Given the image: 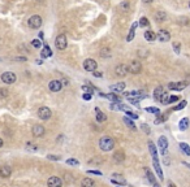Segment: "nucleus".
Returning a JSON list of instances; mask_svg holds the SVG:
<instances>
[{
  "mask_svg": "<svg viewBox=\"0 0 190 187\" xmlns=\"http://www.w3.org/2000/svg\"><path fill=\"white\" fill-rule=\"evenodd\" d=\"M99 148L104 152H108V151H112L115 148V140L111 137H103L99 140Z\"/></svg>",
  "mask_w": 190,
  "mask_h": 187,
  "instance_id": "obj_1",
  "label": "nucleus"
},
{
  "mask_svg": "<svg viewBox=\"0 0 190 187\" xmlns=\"http://www.w3.org/2000/svg\"><path fill=\"white\" fill-rule=\"evenodd\" d=\"M55 46H56V48H57V49H60V51H63V49H65V48H66L68 42H66V37H65L64 34H60V35H57V37H56Z\"/></svg>",
  "mask_w": 190,
  "mask_h": 187,
  "instance_id": "obj_2",
  "label": "nucleus"
},
{
  "mask_svg": "<svg viewBox=\"0 0 190 187\" xmlns=\"http://www.w3.org/2000/svg\"><path fill=\"white\" fill-rule=\"evenodd\" d=\"M51 116H52V112H51V109L48 108V106H42V108H39L38 111V117L43 121L46 120H50Z\"/></svg>",
  "mask_w": 190,
  "mask_h": 187,
  "instance_id": "obj_3",
  "label": "nucleus"
},
{
  "mask_svg": "<svg viewBox=\"0 0 190 187\" xmlns=\"http://www.w3.org/2000/svg\"><path fill=\"white\" fill-rule=\"evenodd\" d=\"M29 26L31 29H39L40 26H42V17L35 14V16H31L30 18H29Z\"/></svg>",
  "mask_w": 190,
  "mask_h": 187,
  "instance_id": "obj_4",
  "label": "nucleus"
},
{
  "mask_svg": "<svg viewBox=\"0 0 190 187\" xmlns=\"http://www.w3.org/2000/svg\"><path fill=\"white\" fill-rule=\"evenodd\" d=\"M129 68V72H130L132 74H140L141 73V70H142V64H141V61H132L130 62V65L128 66Z\"/></svg>",
  "mask_w": 190,
  "mask_h": 187,
  "instance_id": "obj_5",
  "label": "nucleus"
},
{
  "mask_svg": "<svg viewBox=\"0 0 190 187\" xmlns=\"http://www.w3.org/2000/svg\"><path fill=\"white\" fill-rule=\"evenodd\" d=\"M83 69L87 70V72H95V69H97V61L94 59H86L83 61Z\"/></svg>",
  "mask_w": 190,
  "mask_h": 187,
  "instance_id": "obj_6",
  "label": "nucleus"
},
{
  "mask_svg": "<svg viewBox=\"0 0 190 187\" xmlns=\"http://www.w3.org/2000/svg\"><path fill=\"white\" fill-rule=\"evenodd\" d=\"M2 81L7 85H11V83H14L16 82V74L12 73V72H5L2 74Z\"/></svg>",
  "mask_w": 190,
  "mask_h": 187,
  "instance_id": "obj_7",
  "label": "nucleus"
},
{
  "mask_svg": "<svg viewBox=\"0 0 190 187\" xmlns=\"http://www.w3.org/2000/svg\"><path fill=\"white\" fill-rule=\"evenodd\" d=\"M47 186H48V187H63V181L60 179L59 177L52 175V177H50V178H48V181H47Z\"/></svg>",
  "mask_w": 190,
  "mask_h": 187,
  "instance_id": "obj_8",
  "label": "nucleus"
},
{
  "mask_svg": "<svg viewBox=\"0 0 190 187\" xmlns=\"http://www.w3.org/2000/svg\"><path fill=\"white\" fill-rule=\"evenodd\" d=\"M187 86V82H171L168 85V88L169 90H176V91H181V90H184V88Z\"/></svg>",
  "mask_w": 190,
  "mask_h": 187,
  "instance_id": "obj_9",
  "label": "nucleus"
},
{
  "mask_svg": "<svg viewBox=\"0 0 190 187\" xmlns=\"http://www.w3.org/2000/svg\"><path fill=\"white\" fill-rule=\"evenodd\" d=\"M45 127L42 126V125H34L33 129H31V132H33V135L34 137H37V138H40L45 135Z\"/></svg>",
  "mask_w": 190,
  "mask_h": 187,
  "instance_id": "obj_10",
  "label": "nucleus"
},
{
  "mask_svg": "<svg viewBox=\"0 0 190 187\" xmlns=\"http://www.w3.org/2000/svg\"><path fill=\"white\" fill-rule=\"evenodd\" d=\"M115 73H116V75H119V77H125V75L129 73V68H128V65L121 64V65L116 66Z\"/></svg>",
  "mask_w": 190,
  "mask_h": 187,
  "instance_id": "obj_11",
  "label": "nucleus"
},
{
  "mask_svg": "<svg viewBox=\"0 0 190 187\" xmlns=\"http://www.w3.org/2000/svg\"><path fill=\"white\" fill-rule=\"evenodd\" d=\"M61 82L60 81H56V79H54V81H51L50 83H48V87H50V90L52 91V92H57V91H60L61 90Z\"/></svg>",
  "mask_w": 190,
  "mask_h": 187,
  "instance_id": "obj_12",
  "label": "nucleus"
},
{
  "mask_svg": "<svg viewBox=\"0 0 190 187\" xmlns=\"http://www.w3.org/2000/svg\"><path fill=\"white\" fill-rule=\"evenodd\" d=\"M160 42H168L169 39H171V34L167 31V30H159V33H158V37H156Z\"/></svg>",
  "mask_w": 190,
  "mask_h": 187,
  "instance_id": "obj_13",
  "label": "nucleus"
},
{
  "mask_svg": "<svg viewBox=\"0 0 190 187\" xmlns=\"http://www.w3.org/2000/svg\"><path fill=\"white\" fill-rule=\"evenodd\" d=\"M11 174H12V169L9 165H3L0 168V177L2 178H8Z\"/></svg>",
  "mask_w": 190,
  "mask_h": 187,
  "instance_id": "obj_14",
  "label": "nucleus"
},
{
  "mask_svg": "<svg viewBox=\"0 0 190 187\" xmlns=\"http://www.w3.org/2000/svg\"><path fill=\"white\" fill-rule=\"evenodd\" d=\"M111 90L112 91H115V92H121V91H124L125 90V83L124 82H119V83H116V85H112L111 87Z\"/></svg>",
  "mask_w": 190,
  "mask_h": 187,
  "instance_id": "obj_15",
  "label": "nucleus"
},
{
  "mask_svg": "<svg viewBox=\"0 0 190 187\" xmlns=\"http://www.w3.org/2000/svg\"><path fill=\"white\" fill-rule=\"evenodd\" d=\"M164 94H166V92H164V88H163L161 86H159V87L155 88V91H154V97H155V99H156L158 101H160L161 96H163Z\"/></svg>",
  "mask_w": 190,
  "mask_h": 187,
  "instance_id": "obj_16",
  "label": "nucleus"
},
{
  "mask_svg": "<svg viewBox=\"0 0 190 187\" xmlns=\"http://www.w3.org/2000/svg\"><path fill=\"white\" fill-rule=\"evenodd\" d=\"M81 187H95V182L91 179V178L86 177L81 181Z\"/></svg>",
  "mask_w": 190,
  "mask_h": 187,
  "instance_id": "obj_17",
  "label": "nucleus"
},
{
  "mask_svg": "<svg viewBox=\"0 0 190 187\" xmlns=\"http://www.w3.org/2000/svg\"><path fill=\"white\" fill-rule=\"evenodd\" d=\"M152 163H154V169H155V172H156V174L159 175L160 179H163V170H161V168H160V164L158 160H152Z\"/></svg>",
  "mask_w": 190,
  "mask_h": 187,
  "instance_id": "obj_18",
  "label": "nucleus"
},
{
  "mask_svg": "<svg viewBox=\"0 0 190 187\" xmlns=\"http://www.w3.org/2000/svg\"><path fill=\"white\" fill-rule=\"evenodd\" d=\"M95 112H97V121H98V122H104V121L107 120V116L103 113V112L98 108V106L95 108Z\"/></svg>",
  "mask_w": 190,
  "mask_h": 187,
  "instance_id": "obj_19",
  "label": "nucleus"
},
{
  "mask_svg": "<svg viewBox=\"0 0 190 187\" xmlns=\"http://www.w3.org/2000/svg\"><path fill=\"white\" fill-rule=\"evenodd\" d=\"M149 149L151 152V156H152V160H158V151H156V147L152 142H149Z\"/></svg>",
  "mask_w": 190,
  "mask_h": 187,
  "instance_id": "obj_20",
  "label": "nucleus"
},
{
  "mask_svg": "<svg viewBox=\"0 0 190 187\" xmlns=\"http://www.w3.org/2000/svg\"><path fill=\"white\" fill-rule=\"evenodd\" d=\"M158 144H159V147H160L161 151L167 149L168 148V140H167V138L166 137H160L159 140H158Z\"/></svg>",
  "mask_w": 190,
  "mask_h": 187,
  "instance_id": "obj_21",
  "label": "nucleus"
},
{
  "mask_svg": "<svg viewBox=\"0 0 190 187\" xmlns=\"http://www.w3.org/2000/svg\"><path fill=\"white\" fill-rule=\"evenodd\" d=\"M137 26H138V22H134L133 25H132V29H130V31H129V34H128V37H126V40L128 42H132L133 39H134V34H135V29H137Z\"/></svg>",
  "mask_w": 190,
  "mask_h": 187,
  "instance_id": "obj_22",
  "label": "nucleus"
},
{
  "mask_svg": "<svg viewBox=\"0 0 190 187\" xmlns=\"http://www.w3.org/2000/svg\"><path fill=\"white\" fill-rule=\"evenodd\" d=\"M166 17H167L166 12L159 11V12L155 13V21H156V22H163V21H166Z\"/></svg>",
  "mask_w": 190,
  "mask_h": 187,
  "instance_id": "obj_23",
  "label": "nucleus"
},
{
  "mask_svg": "<svg viewBox=\"0 0 190 187\" xmlns=\"http://www.w3.org/2000/svg\"><path fill=\"white\" fill-rule=\"evenodd\" d=\"M51 56H52V51H51V48L48 46H45L42 49V57L47 59V57H51Z\"/></svg>",
  "mask_w": 190,
  "mask_h": 187,
  "instance_id": "obj_24",
  "label": "nucleus"
},
{
  "mask_svg": "<svg viewBox=\"0 0 190 187\" xmlns=\"http://www.w3.org/2000/svg\"><path fill=\"white\" fill-rule=\"evenodd\" d=\"M145 39L149 40V42H154L155 39H156V35H155L154 31L149 30V31H145Z\"/></svg>",
  "mask_w": 190,
  "mask_h": 187,
  "instance_id": "obj_25",
  "label": "nucleus"
},
{
  "mask_svg": "<svg viewBox=\"0 0 190 187\" xmlns=\"http://www.w3.org/2000/svg\"><path fill=\"white\" fill-rule=\"evenodd\" d=\"M119 8H120V11H123V12H129L130 4H129V2H121L119 4Z\"/></svg>",
  "mask_w": 190,
  "mask_h": 187,
  "instance_id": "obj_26",
  "label": "nucleus"
},
{
  "mask_svg": "<svg viewBox=\"0 0 190 187\" xmlns=\"http://www.w3.org/2000/svg\"><path fill=\"white\" fill-rule=\"evenodd\" d=\"M113 160H115L116 163H121V161H124V160H125L124 152H121V151H120V152H116V153L113 155Z\"/></svg>",
  "mask_w": 190,
  "mask_h": 187,
  "instance_id": "obj_27",
  "label": "nucleus"
},
{
  "mask_svg": "<svg viewBox=\"0 0 190 187\" xmlns=\"http://www.w3.org/2000/svg\"><path fill=\"white\" fill-rule=\"evenodd\" d=\"M180 148H181V151L185 153V155H187V156H190V147H189V144L187 143H180Z\"/></svg>",
  "mask_w": 190,
  "mask_h": 187,
  "instance_id": "obj_28",
  "label": "nucleus"
},
{
  "mask_svg": "<svg viewBox=\"0 0 190 187\" xmlns=\"http://www.w3.org/2000/svg\"><path fill=\"white\" fill-rule=\"evenodd\" d=\"M113 177H115V179H112V183H121V184H125L126 182H125V179H124V178H121V175H120V174H113Z\"/></svg>",
  "mask_w": 190,
  "mask_h": 187,
  "instance_id": "obj_29",
  "label": "nucleus"
},
{
  "mask_svg": "<svg viewBox=\"0 0 190 187\" xmlns=\"http://www.w3.org/2000/svg\"><path fill=\"white\" fill-rule=\"evenodd\" d=\"M189 127V120L187 118H182L180 121V129L181 130H186Z\"/></svg>",
  "mask_w": 190,
  "mask_h": 187,
  "instance_id": "obj_30",
  "label": "nucleus"
},
{
  "mask_svg": "<svg viewBox=\"0 0 190 187\" xmlns=\"http://www.w3.org/2000/svg\"><path fill=\"white\" fill-rule=\"evenodd\" d=\"M106 97H108L109 100H112L113 103H121V100H120V97L117 96V95H115V94H108V95H106Z\"/></svg>",
  "mask_w": 190,
  "mask_h": 187,
  "instance_id": "obj_31",
  "label": "nucleus"
},
{
  "mask_svg": "<svg viewBox=\"0 0 190 187\" xmlns=\"http://www.w3.org/2000/svg\"><path fill=\"white\" fill-rule=\"evenodd\" d=\"M123 121H124V123L128 127H130V129H135L134 122H133L132 120H129V117H124V118H123Z\"/></svg>",
  "mask_w": 190,
  "mask_h": 187,
  "instance_id": "obj_32",
  "label": "nucleus"
},
{
  "mask_svg": "<svg viewBox=\"0 0 190 187\" xmlns=\"http://www.w3.org/2000/svg\"><path fill=\"white\" fill-rule=\"evenodd\" d=\"M100 56L104 57V59L109 57V56H111V51H109V48H103V49L100 51Z\"/></svg>",
  "mask_w": 190,
  "mask_h": 187,
  "instance_id": "obj_33",
  "label": "nucleus"
},
{
  "mask_svg": "<svg viewBox=\"0 0 190 187\" xmlns=\"http://www.w3.org/2000/svg\"><path fill=\"white\" fill-rule=\"evenodd\" d=\"M186 100H182V101H181L178 105H176V106H173V111H181V109H184L185 108V106H186Z\"/></svg>",
  "mask_w": 190,
  "mask_h": 187,
  "instance_id": "obj_34",
  "label": "nucleus"
},
{
  "mask_svg": "<svg viewBox=\"0 0 190 187\" xmlns=\"http://www.w3.org/2000/svg\"><path fill=\"white\" fill-rule=\"evenodd\" d=\"M66 164H68V165L78 166V165H80V161H78V160H76V158H68V160H66Z\"/></svg>",
  "mask_w": 190,
  "mask_h": 187,
  "instance_id": "obj_35",
  "label": "nucleus"
},
{
  "mask_svg": "<svg viewBox=\"0 0 190 187\" xmlns=\"http://www.w3.org/2000/svg\"><path fill=\"white\" fill-rule=\"evenodd\" d=\"M146 175H147V179L152 183V184H155L156 182H155V177H154V174L151 173V172H149V170H146Z\"/></svg>",
  "mask_w": 190,
  "mask_h": 187,
  "instance_id": "obj_36",
  "label": "nucleus"
},
{
  "mask_svg": "<svg viewBox=\"0 0 190 187\" xmlns=\"http://www.w3.org/2000/svg\"><path fill=\"white\" fill-rule=\"evenodd\" d=\"M82 90H83L86 94H92V92H94L92 87H90L89 85H87V86H86V85H83V86H82Z\"/></svg>",
  "mask_w": 190,
  "mask_h": 187,
  "instance_id": "obj_37",
  "label": "nucleus"
},
{
  "mask_svg": "<svg viewBox=\"0 0 190 187\" xmlns=\"http://www.w3.org/2000/svg\"><path fill=\"white\" fill-rule=\"evenodd\" d=\"M177 100H178V97H177V96H168V97H167L166 104H172V103H175V101H177Z\"/></svg>",
  "mask_w": 190,
  "mask_h": 187,
  "instance_id": "obj_38",
  "label": "nucleus"
},
{
  "mask_svg": "<svg viewBox=\"0 0 190 187\" xmlns=\"http://www.w3.org/2000/svg\"><path fill=\"white\" fill-rule=\"evenodd\" d=\"M146 111L150 112V113H160L159 108H156V106H147V108H146Z\"/></svg>",
  "mask_w": 190,
  "mask_h": 187,
  "instance_id": "obj_39",
  "label": "nucleus"
},
{
  "mask_svg": "<svg viewBox=\"0 0 190 187\" xmlns=\"http://www.w3.org/2000/svg\"><path fill=\"white\" fill-rule=\"evenodd\" d=\"M138 25L140 26H149V20L146 18V17H142V18L140 20V22H138Z\"/></svg>",
  "mask_w": 190,
  "mask_h": 187,
  "instance_id": "obj_40",
  "label": "nucleus"
},
{
  "mask_svg": "<svg viewBox=\"0 0 190 187\" xmlns=\"http://www.w3.org/2000/svg\"><path fill=\"white\" fill-rule=\"evenodd\" d=\"M173 49L176 53H180L181 52V44L178 42H173Z\"/></svg>",
  "mask_w": 190,
  "mask_h": 187,
  "instance_id": "obj_41",
  "label": "nucleus"
},
{
  "mask_svg": "<svg viewBox=\"0 0 190 187\" xmlns=\"http://www.w3.org/2000/svg\"><path fill=\"white\" fill-rule=\"evenodd\" d=\"M31 44H33V47H35V48H40L42 42H40L39 39H34V40L31 42Z\"/></svg>",
  "mask_w": 190,
  "mask_h": 187,
  "instance_id": "obj_42",
  "label": "nucleus"
},
{
  "mask_svg": "<svg viewBox=\"0 0 190 187\" xmlns=\"http://www.w3.org/2000/svg\"><path fill=\"white\" fill-rule=\"evenodd\" d=\"M178 23L180 25H187L189 23V18H187V17H181V18L178 20Z\"/></svg>",
  "mask_w": 190,
  "mask_h": 187,
  "instance_id": "obj_43",
  "label": "nucleus"
},
{
  "mask_svg": "<svg viewBox=\"0 0 190 187\" xmlns=\"http://www.w3.org/2000/svg\"><path fill=\"white\" fill-rule=\"evenodd\" d=\"M126 114H128V117H130V118H133V120H137L138 118V116L135 114V113H133V112H126Z\"/></svg>",
  "mask_w": 190,
  "mask_h": 187,
  "instance_id": "obj_44",
  "label": "nucleus"
},
{
  "mask_svg": "<svg viewBox=\"0 0 190 187\" xmlns=\"http://www.w3.org/2000/svg\"><path fill=\"white\" fill-rule=\"evenodd\" d=\"M26 149H28V151H37V149H38V147L29 143V144H28V147H26Z\"/></svg>",
  "mask_w": 190,
  "mask_h": 187,
  "instance_id": "obj_45",
  "label": "nucleus"
},
{
  "mask_svg": "<svg viewBox=\"0 0 190 187\" xmlns=\"http://www.w3.org/2000/svg\"><path fill=\"white\" fill-rule=\"evenodd\" d=\"M0 96H2V97L8 96V91L5 90V88H0Z\"/></svg>",
  "mask_w": 190,
  "mask_h": 187,
  "instance_id": "obj_46",
  "label": "nucleus"
},
{
  "mask_svg": "<svg viewBox=\"0 0 190 187\" xmlns=\"http://www.w3.org/2000/svg\"><path fill=\"white\" fill-rule=\"evenodd\" d=\"M47 158H50V160H56V161H57V160H60V156H55V155H48V156H47Z\"/></svg>",
  "mask_w": 190,
  "mask_h": 187,
  "instance_id": "obj_47",
  "label": "nucleus"
},
{
  "mask_svg": "<svg viewBox=\"0 0 190 187\" xmlns=\"http://www.w3.org/2000/svg\"><path fill=\"white\" fill-rule=\"evenodd\" d=\"M87 173L89 174H95V175H102V172H99V170H89Z\"/></svg>",
  "mask_w": 190,
  "mask_h": 187,
  "instance_id": "obj_48",
  "label": "nucleus"
},
{
  "mask_svg": "<svg viewBox=\"0 0 190 187\" xmlns=\"http://www.w3.org/2000/svg\"><path fill=\"white\" fill-rule=\"evenodd\" d=\"M83 99L85 100H90L91 99V94H83Z\"/></svg>",
  "mask_w": 190,
  "mask_h": 187,
  "instance_id": "obj_49",
  "label": "nucleus"
},
{
  "mask_svg": "<svg viewBox=\"0 0 190 187\" xmlns=\"http://www.w3.org/2000/svg\"><path fill=\"white\" fill-rule=\"evenodd\" d=\"M16 61H26V57H16Z\"/></svg>",
  "mask_w": 190,
  "mask_h": 187,
  "instance_id": "obj_50",
  "label": "nucleus"
},
{
  "mask_svg": "<svg viewBox=\"0 0 190 187\" xmlns=\"http://www.w3.org/2000/svg\"><path fill=\"white\" fill-rule=\"evenodd\" d=\"M92 74H94V77H99V78L103 75V74H102V73H99V72H94Z\"/></svg>",
  "mask_w": 190,
  "mask_h": 187,
  "instance_id": "obj_51",
  "label": "nucleus"
},
{
  "mask_svg": "<svg viewBox=\"0 0 190 187\" xmlns=\"http://www.w3.org/2000/svg\"><path fill=\"white\" fill-rule=\"evenodd\" d=\"M168 187H176V186H175V183H172V182H171V183L168 184Z\"/></svg>",
  "mask_w": 190,
  "mask_h": 187,
  "instance_id": "obj_52",
  "label": "nucleus"
},
{
  "mask_svg": "<svg viewBox=\"0 0 190 187\" xmlns=\"http://www.w3.org/2000/svg\"><path fill=\"white\" fill-rule=\"evenodd\" d=\"M143 2H145V3H152L154 0H143Z\"/></svg>",
  "mask_w": 190,
  "mask_h": 187,
  "instance_id": "obj_53",
  "label": "nucleus"
},
{
  "mask_svg": "<svg viewBox=\"0 0 190 187\" xmlns=\"http://www.w3.org/2000/svg\"><path fill=\"white\" fill-rule=\"evenodd\" d=\"M2 147H3V139L0 138V148H2Z\"/></svg>",
  "mask_w": 190,
  "mask_h": 187,
  "instance_id": "obj_54",
  "label": "nucleus"
},
{
  "mask_svg": "<svg viewBox=\"0 0 190 187\" xmlns=\"http://www.w3.org/2000/svg\"><path fill=\"white\" fill-rule=\"evenodd\" d=\"M184 165H185V166H187V168L190 169V164H187V163H184Z\"/></svg>",
  "mask_w": 190,
  "mask_h": 187,
  "instance_id": "obj_55",
  "label": "nucleus"
},
{
  "mask_svg": "<svg viewBox=\"0 0 190 187\" xmlns=\"http://www.w3.org/2000/svg\"><path fill=\"white\" fill-rule=\"evenodd\" d=\"M154 187H159V186H158V184H156V183H155V184H154Z\"/></svg>",
  "mask_w": 190,
  "mask_h": 187,
  "instance_id": "obj_56",
  "label": "nucleus"
},
{
  "mask_svg": "<svg viewBox=\"0 0 190 187\" xmlns=\"http://www.w3.org/2000/svg\"><path fill=\"white\" fill-rule=\"evenodd\" d=\"M189 7H190V3H189Z\"/></svg>",
  "mask_w": 190,
  "mask_h": 187,
  "instance_id": "obj_57",
  "label": "nucleus"
},
{
  "mask_svg": "<svg viewBox=\"0 0 190 187\" xmlns=\"http://www.w3.org/2000/svg\"><path fill=\"white\" fill-rule=\"evenodd\" d=\"M117 187H119V186H117Z\"/></svg>",
  "mask_w": 190,
  "mask_h": 187,
  "instance_id": "obj_58",
  "label": "nucleus"
}]
</instances>
